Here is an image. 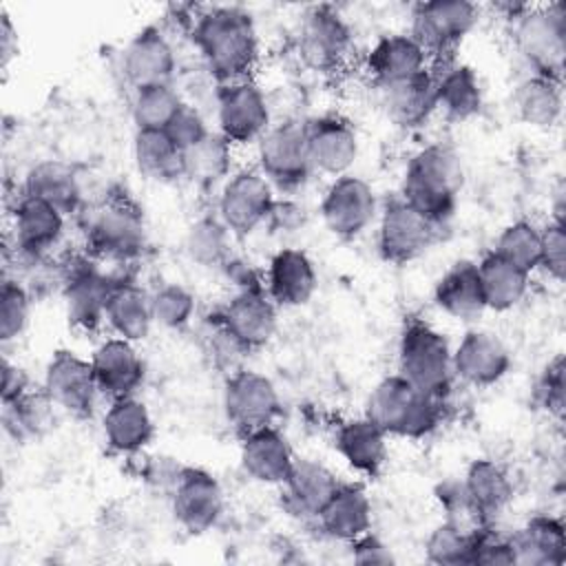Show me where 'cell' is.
Here are the masks:
<instances>
[{"label":"cell","mask_w":566,"mask_h":566,"mask_svg":"<svg viewBox=\"0 0 566 566\" xmlns=\"http://www.w3.org/2000/svg\"><path fill=\"white\" fill-rule=\"evenodd\" d=\"M192 42L208 71L221 82L250 77L259 60V35L254 20L239 7H212L192 22Z\"/></svg>","instance_id":"cell-1"},{"label":"cell","mask_w":566,"mask_h":566,"mask_svg":"<svg viewBox=\"0 0 566 566\" xmlns=\"http://www.w3.org/2000/svg\"><path fill=\"white\" fill-rule=\"evenodd\" d=\"M462 186V164L449 144H429L407 164L400 199L416 208L440 230L447 228L455 212Z\"/></svg>","instance_id":"cell-2"},{"label":"cell","mask_w":566,"mask_h":566,"mask_svg":"<svg viewBox=\"0 0 566 566\" xmlns=\"http://www.w3.org/2000/svg\"><path fill=\"white\" fill-rule=\"evenodd\" d=\"M365 416L387 436L420 440L442 424L444 398L424 394L400 374H391L371 389Z\"/></svg>","instance_id":"cell-3"},{"label":"cell","mask_w":566,"mask_h":566,"mask_svg":"<svg viewBox=\"0 0 566 566\" xmlns=\"http://www.w3.org/2000/svg\"><path fill=\"white\" fill-rule=\"evenodd\" d=\"M398 374L424 394L447 398L453 380L451 347L444 334L422 321H409L398 343Z\"/></svg>","instance_id":"cell-4"},{"label":"cell","mask_w":566,"mask_h":566,"mask_svg":"<svg viewBox=\"0 0 566 566\" xmlns=\"http://www.w3.org/2000/svg\"><path fill=\"white\" fill-rule=\"evenodd\" d=\"M513 42L535 73L559 80L566 57V9L562 2L524 7L513 15Z\"/></svg>","instance_id":"cell-5"},{"label":"cell","mask_w":566,"mask_h":566,"mask_svg":"<svg viewBox=\"0 0 566 566\" xmlns=\"http://www.w3.org/2000/svg\"><path fill=\"white\" fill-rule=\"evenodd\" d=\"M146 243V226L139 208L126 199L102 203L86 223V250L106 261H130Z\"/></svg>","instance_id":"cell-6"},{"label":"cell","mask_w":566,"mask_h":566,"mask_svg":"<svg viewBox=\"0 0 566 566\" xmlns=\"http://www.w3.org/2000/svg\"><path fill=\"white\" fill-rule=\"evenodd\" d=\"M256 157L265 179L285 192L298 190L314 172L307 153L305 124L294 119L270 126L256 142Z\"/></svg>","instance_id":"cell-7"},{"label":"cell","mask_w":566,"mask_h":566,"mask_svg":"<svg viewBox=\"0 0 566 566\" xmlns=\"http://www.w3.org/2000/svg\"><path fill=\"white\" fill-rule=\"evenodd\" d=\"M480 9L469 0H431L420 2L411 15L409 35L424 49L429 57H442L478 24Z\"/></svg>","instance_id":"cell-8"},{"label":"cell","mask_w":566,"mask_h":566,"mask_svg":"<svg viewBox=\"0 0 566 566\" xmlns=\"http://www.w3.org/2000/svg\"><path fill=\"white\" fill-rule=\"evenodd\" d=\"M274 201V186L265 175L254 168H243L223 181L217 210L232 234L245 237L268 221Z\"/></svg>","instance_id":"cell-9"},{"label":"cell","mask_w":566,"mask_h":566,"mask_svg":"<svg viewBox=\"0 0 566 566\" xmlns=\"http://www.w3.org/2000/svg\"><path fill=\"white\" fill-rule=\"evenodd\" d=\"M352 51V31L343 15L329 7H312L298 29V55L316 73L338 71Z\"/></svg>","instance_id":"cell-10"},{"label":"cell","mask_w":566,"mask_h":566,"mask_svg":"<svg viewBox=\"0 0 566 566\" xmlns=\"http://www.w3.org/2000/svg\"><path fill=\"white\" fill-rule=\"evenodd\" d=\"M270 119L268 97L250 77L219 86L217 124L230 144L259 142L272 126Z\"/></svg>","instance_id":"cell-11"},{"label":"cell","mask_w":566,"mask_h":566,"mask_svg":"<svg viewBox=\"0 0 566 566\" xmlns=\"http://www.w3.org/2000/svg\"><path fill=\"white\" fill-rule=\"evenodd\" d=\"M440 237V228L411 208L405 199H391L380 210L378 252L389 263H409L424 254Z\"/></svg>","instance_id":"cell-12"},{"label":"cell","mask_w":566,"mask_h":566,"mask_svg":"<svg viewBox=\"0 0 566 566\" xmlns=\"http://www.w3.org/2000/svg\"><path fill=\"white\" fill-rule=\"evenodd\" d=\"M223 409L228 422L245 436L276 420L281 413V398L268 376L254 369H239L226 380Z\"/></svg>","instance_id":"cell-13"},{"label":"cell","mask_w":566,"mask_h":566,"mask_svg":"<svg viewBox=\"0 0 566 566\" xmlns=\"http://www.w3.org/2000/svg\"><path fill=\"white\" fill-rule=\"evenodd\" d=\"M376 214V192L365 179L356 175L334 177L321 201V217L325 228L345 241L363 234Z\"/></svg>","instance_id":"cell-14"},{"label":"cell","mask_w":566,"mask_h":566,"mask_svg":"<svg viewBox=\"0 0 566 566\" xmlns=\"http://www.w3.org/2000/svg\"><path fill=\"white\" fill-rule=\"evenodd\" d=\"M42 391L55 407L75 418H88L95 411L97 396H102L91 360L69 349H57L51 356L44 369Z\"/></svg>","instance_id":"cell-15"},{"label":"cell","mask_w":566,"mask_h":566,"mask_svg":"<svg viewBox=\"0 0 566 566\" xmlns=\"http://www.w3.org/2000/svg\"><path fill=\"white\" fill-rule=\"evenodd\" d=\"M276 303L259 283H243V287L226 303L219 314V325L243 349L263 347L276 332Z\"/></svg>","instance_id":"cell-16"},{"label":"cell","mask_w":566,"mask_h":566,"mask_svg":"<svg viewBox=\"0 0 566 566\" xmlns=\"http://www.w3.org/2000/svg\"><path fill=\"white\" fill-rule=\"evenodd\" d=\"M115 279L102 274L91 261L73 259L62 268V292L69 323L93 332L104 323L106 301Z\"/></svg>","instance_id":"cell-17"},{"label":"cell","mask_w":566,"mask_h":566,"mask_svg":"<svg viewBox=\"0 0 566 566\" xmlns=\"http://www.w3.org/2000/svg\"><path fill=\"white\" fill-rule=\"evenodd\" d=\"M172 513L192 535L210 531L223 515L221 484L203 469H181L172 482Z\"/></svg>","instance_id":"cell-18"},{"label":"cell","mask_w":566,"mask_h":566,"mask_svg":"<svg viewBox=\"0 0 566 566\" xmlns=\"http://www.w3.org/2000/svg\"><path fill=\"white\" fill-rule=\"evenodd\" d=\"M312 170L340 177L358 157V135L340 115H321L305 124Z\"/></svg>","instance_id":"cell-19"},{"label":"cell","mask_w":566,"mask_h":566,"mask_svg":"<svg viewBox=\"0 0 566 566\" xmlns=\"http://www.w3.org/2000/svg\"><path fill=\"white\" fill-rule=\"evenodd\" d=\"M453 376L473 387H491L500 382L509 367L511 354L506 345L486 329H469L451 352Z\"/></svg>","instance_id":"cell-20"},{"label":"cell","mask_w":566,"mask_h":566,"mask_svg":"<svg viewBox=\"0 0 566 566\" xmlns=\"http://www.w3.org/2000/svg\"><path fill=\"white\" fill-rule=\"evenodd\" d=\"M122 71L133 88L170 84L177 71V55L164 31L157 27L137 31L124 46Z\"/></svg>","instance_id":"cell-21"},{"label":"cell","mask_w":566,"mask_h":566,"mask_svg":"<svg viewBox=\"0 0 566 566\" xmlns=\"http://www.w3.org/2000/svg\"><path fill=\"white\" fill-rule=\"evenodd\" d=\"M64 217L66 214L55 206L22 192L11 212L13 245L18 254L44 259L64 234Z\"/></svg>","instance_id":"cell-22"},{"label":"cell","mask_w":566,"mask_h":566,"mask_svg":"<svg viewBox=\"0 0 566 566\" xmlns=\"http://www.w3.org/2000/svg\"><path fill=\"white\" fill-rule=\"evenodd\" d=\"M91 365L99 394L111 400L135 396L146 374L144 360L139 358L135 343L119 336L102 340L93 349Z\"/></svg>","instance_id":"cell-23"},{"label":"cell","mask_w":566,"mask_h":566,"mask_svg":"<svg viewBox=\"0 0 566 566\" xmlns=\"http://www.w3.org/2000/svg\"><path fill=\"white\" fill-rule=\"evenodd\" d=\"M318 285L312 259L296 248L279 250L268 265L265 292L279 307L305 305Z\"/></svg>","instance_id":"cell-24"},{"label":"cell","mask_w":566,"mask_h":566,"mask_svg":"<svg viewBox=\"0 0 566 566\" xmlns=\"http://www.w3.org/2000/svg\"><path fill=\"white\" fill-rule=\"evenodd\" d=\"M294 460L287 438L274 424L254 429L241 440V467L261 484H283Z\"/></svg>","instance_id":"cell-25"},{"label":"cell","mask_w":566,"mask_h":566,"mask_svg":"<svg viewBox=\"0 0 566 566\" xmlns=\"http://www.w3.org/2000/svg\"><path fill=\"white\" fill-rule=\"evenodd\" d=\"M387 117L405 130L420 128L438 111L433 71H422L407 80L380 86Z\"/></svg>","instance_id":"cell-26"},{"label":"cell","mask_w":566,"mask_h":566,"mask_svg":"<svg viewBox=\"0 0 566 566\" xmlns=\"http://www.w3.org/2000/svg\"><path fill=\"white\" fill-rule=\"evenodd\" d=\"M340 482L321 462L310 458H296L283 486L285 509L303 520H316Z\"/></svg>","instance_id":"cell-27"},{"label":"cell","mask_w":566,"mask_h":566,"mask_svg":"<svg viewBox=\"0 0 566 566\" xmlns=\"http://www.w3.org/2000/svg\"><path fill=\"white\" fill-rule=\"evenodd\" d=\"M429 55L409 33L382 35L367 53V73L380 86L427 71Z\"/></svg>","instance_id":"cell-28"},{"label":"cell","mask_w":566,"mask_h":566,"mask_svg":"<svg viewBox=\"0 0 566 566\" xmlns=\"http://www.w3.org/2000/svg\"><path fill=\"white\" fill-rule=\"evenodd\" d=\"M102 433L111 451L137 453L150 444L155 436V422L148 407L135 398L111 400L102 418Z\"/></svg>","instance_id":"cell-29"},{"label":"cell","mask_w":566,"mask_h":566,"mask_svg":"<svg viewBox=\"0 0 566 566\" xmlns=\"http://www.w3.org/2000/svg\"><path fill=\"white\" fill-rule=\"evenodd\" d=\"M325 535L354 542L371 528V502L360 484H338L327 504L316 515Z\"/></svg>","instance_id":"cell-30"},{"label":"cell","mask_w":566,"mask_h":566,"mask_svg":"<svg viewBox=\"0 0 566 566\" xmlns=\"http://www.w3.org/2000/svg\"><path fill=\"white\" fill-rule=\"evenodd\" d=\"M515 564L522 566H559L566 559V533L562 520L535 515L511 537Z\"/></svg>","instance_id":"cell-31"},{"label":"cell","mask_w":566,"mask_h":566,"mask_svg":"<svg viewBox=\"0 0 566 566\" xmlns=\"http://www.w3.org/2000/svg\"><path fill=\"white\" fill-rule=\"evenodd\" d=\"M436 305L455 321L471 323L486 310L478 263L460 259L455 261L436 283L433 287Z\"/></svg>","instance_id":"cell-32"},{"label":"cell","mask_w":566,"mask_h":566,"mask_svg":"<svg viewBox=\"0 0 566 566\" xmlns=\"http://www.w3.org/2000/svg\"><path fill=\"white\" fill-rule=\"evenodd\" d=\"M387 438L376 422L363 416L338 424L334 447L354 471L376 475L387 462Z\"/></svg>","instance_id":"cell-33"},{"label":"cell","mask_w":566,"mask_h":566,"mask_svg":"<svg viewBox=\"0 0 566 566\" xmlns=\"http://www.w3.org/2000/svg\"><path fill=\"white\" fill-rule=\"evenodd\" d=\"M104 323L119 338L130 343L144 340L155 323L150 294L130 281H115L106 301Z\"/></svg>","instance_id":"cell-34"},{"label":"cell","mask_w":566,"mask_h":566,"mask_svg":"<svg viewBox=\"0 0 566 566\" xmlns=\"http://www.w3.org/2000/svg\"><path fill=\"white\" fill-rule=\"evenodd\" d=\"M438 111L451 122H467L482 108V88L475 71L467 64H444L433 73Z\"/></svg>","instance_id":"cell-35"},{"label":"cell","mask_w":566,"mask_h":566,"mask_svg":"<svg viewBox=\"0 0 566 566\" xmlns=\"http://www.w3.org/2000/svg\"><path fill=\"white\" fill-rule=\"evenodd\" d=\"M24 195L42 199L64 214L75 212L82 203V186L75 170L57 159H44L27 172Z\"/></svg>","instance_id":"cell-36"},{"label":"cell","mask_w":566,"mask_h":566,"mask_svg":"<svg viewBox=\"0 0 566 566\" xmlns=\"http://www.w3.org/2000/svg\"><path fill=\"white\" fill-rule=\"evenodd\" d=\"M462 486L478 509V513L489 522L493 515L502 513L513 500V482L502 464L489 458L473 460L462 478Z\"/></svg>","instance_id":"cell-37"},{"label":"cell","mask_w":566,"mask_h":566,"mask_svg":"<svg viewBox=\"0 0 566 566\" xmlns=\"http://www.w3.org/2000/svg\"><path fill=\"white\" fill-rule=\"evenodd\" d=\"M133 157L137 170L153 181H177L184 177V150L166 130L137 128L133 139Z\"/></svg>","instance_id":"cell-38"},{"label":"cell","mask_w":566,"mask_h":566,"mask_svg":"<svg viewBox=\"0 0 566 566\" xmlns=\"http://www.w3.org/2000/svg\"><path fill=\"white\" fill-rule=\"evenodd\" d=\"M513 108L517 117L535 128H551L559 122L564 99L562 82L533 73L522 80L513 93Z\"/></svg>","instance_id":"cell-39"},{"label":"cell","mask_w":566,"mask_h":566,"mask_svg":"<svg viewBox=\"0 0 566 566\" xmlns=\"http://www.w3.org/2000/svg\"><path fill=\"white\" fill-rule=\"evenodd\" d=\"M478 274L484 305L493 312H506L515 307L528 290L531 274L515 268L493 250L478 263Z\"/></svg>","instance_id":"cell-40"},{"label":"cell","mask_w":566,"mask_h":566,"mask_svg":"<svg viewBox=\"0 0 566 566\" xmlns=\"http://www.w3.org/2000/svg\"><path fill=\"white\" fill-rule=\"evenodd\" d=\"M232 144L217 130L208 133L199 144L184 150V177L197 184L226 181L232 172Z\"/></svg>","instance_id":"cell-41"},{"label":"cell","mask_w":566,"mask_h":566,"mask_svg":"<svg viewBox=\"0 0 566 566\" xmlns=\"http://www.w3.org/2000/svg\"><path fill=\"white\" fill-rule=\"evenodd\" d=\"M184 104L186 102L172 84H150L133 88L130 113L137 128L164 130Z\"/></svg>","instance_id":"cell-42"},{"label":"cell","mask_w":566,"mask_h":566,"mask_svg":"<svg viewBox=\"0 0 566 566\" xmlns=\"http://www.w3.org/2000/svg\"><path fill=\"white\" fill-rule=\"evenodd\" d=\"M230 230L219 217H201L186 232L188 256L203 268L228 265L230 259Z\"/></svg>","instance_id":"cell-43"},{"label":"cell","mask_w":566,"mask_h":566,"mask_svg":"<svg viewBox=\"0 0 566 566\" xmlns=\"http://www.w3.org/2000/svg\"><path fill=\"white\" fill-rule=\"evenodd\" d=\"M495 254L513 263L515 268L531 274L533 270H539L542 259V230L531 221H513L509 223L493 248Z\"/></svg>","instance_id":"cell-44"},{"label":"cell","mask_w":566,"mask_h":566,"mask_svg":"<svg viewBox=\"0 0 566 566\" xmlns=\"http://www.w3.org/2000/svg\"><path fill=\"white\" fill-rule=\"evenodd\" d=\"M473 544H475V531H467L444 520L429 533L424 542V551L431 564L460 566V564H473Z\"/></svg>","instance_id":"cell-45"},{"label":"cell","mask_w":566,"mask_h":566,"mask_svg":"<svg viewBox=\"0 0 566 566\" xmlns=\"http://www.w3.org/2000/svg\"><path fill=\"white\" fill-rule=\"evenodd\" d=\"M153 321L166 329H181L195 314V296L179 283H164L150 294Z\"/></svg>","instance_id":"cell-46"},{"label":"cell","mask_w":566,"mask_h":566,"mask_svg":"<svg viewBox=\"0 0 566 566\" xmlns=\"http://www.w3.org/2000/svg\"><path fill=\"white\" fill-rule=\"evenodd\" d=\"M31 296L18 279L2 281L0 287V338L2 343L15 340L29 325Z\"/></svg>","instance_id":"cell-47"},{"label":"cell","mask_w":566,"mask_h":566,"mask_svg":"<svg viewBox=\"0 0 566 566\" xmlns=\"http://www.w3.org/2000/svg\"><path fill=\"white\" fill-rule=\"evenodd\" d=\"M4 407V424L7 429L15 427V433H40L51 420V398L40 391H27L20 398L2 405Z\"/></svg>","instance_id":"cell-48"},{"label":"cell","mask_w":566,"mask_h":566,"mask_svg":"<svg viewBox=\"0 0 566 566\" xmlns=\"http://www.w3.org/2000/svg\"><path fill=\"white\" fill-rule=\"evenodd\" d=\"M539 270H544L557 283L564 281V274H566V226H564V221L553 219L542 230Z\"/></svg>","instance_id":"cell-49"},{"label":"cell","mask_w":566,"mask_h":566,"mask_svg":"<svg viewBox=\"0 0 566 566\" xmlns=\"http://www.w3.org/2000/svg\"><path fill=\"white\" fill-rule=\"evenodd\" d=\"M564 356H555L542 371L535 385L537 402L553 416L562 418L564 413Z\"/></svg>","instance_id":"cell-50"},{"label":"cell","mask_w":566,"mask_h":566,"mask_svg":"<svg viewBox=\"0 0 566 566\" xmlns=\"http://www.w3.org/2000/svg\"><path fill=\"white\" fill-rule=\"evenodd\" d=\"M164 130L170 135V139H172L181 150L192 148L195 144H199V142L210 133V128H208L203 115H201L199 108L192 106V104H184Z\"/></svg>","instance_id":"cell-51"},{"label":"cell","mask_w":566,"mask_h":566,"mask_svg":"<svg viewBox=\"0 0 566 566\" xmlns=\"http://www.w3.org/2000/svg\"><path fill=\"white\" fill-rule=\"evenodd\" d=\"M473 564H486V566H511V564H515L509 537L493 535L489 524L478 528L475 531V544H473Z\"/></svg>","instance_id":"cell-52"},{"label":"cell","mask_w":566,"mask_h":566,"mask_svg":"<svg viewBox=\"0 0 566 566\" xmlns=\"http://www.w3.org/2000/svg\"><path fill=\"white\" fill-rule=\"evenodd\" d=\"M349 544H352V559L356 564H394L396 562L389 546L380 537L371 535L369 531Z\"/></svg>","instance_id":"cell-53"},{"label":"cell","mask_w":566,"mask_h":566,"mask_svg":"<svg viewBox=\"0 0 566 566\" xmlns=\"http://www.w3.org/2000/svg\"><path fill=\"white\" fill-rule=\"evenodd\" d=\"M27 391H29V385H27L22 369H18V365H11L4 358V363H2V405L20 398Z\"/></svg>","instance_id":"cell-54"},{"label":"cell","mask_w":566,"mask_h":566,"mask_svg":"<svg viewBox=\"0 0 566 566\" xmlns=\"http://www.w3.org/2000/svg\"><path fill=\"white\" fill-rule=\"evenodd\" d=\"M268 221L279 230H294L303 223V208L292 201H274Z\"/></svg>","instance_id":"cell-55"},{"label":"cell","mask_w":566,"mask_h":566,"mask_svg":"<svg viewBox=\"0 0 566 566\" xmlns=\"http://www.w3.org/2000/svg\"><path fill=\"white\" fill-rule=\"evenodd\" d=\"M18 55V31L7 13L0 15V60L2 69L9 66V62Z\"/></svg>","instance_id":"cell-56"}]
</instances>
